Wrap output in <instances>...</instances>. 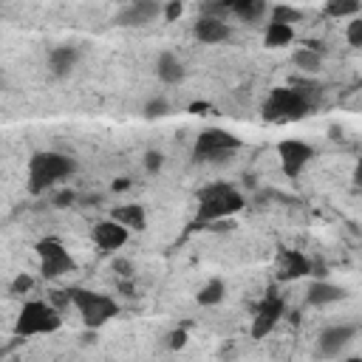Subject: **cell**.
<instances>
[{
  "label": "cell",
  "mask_w": 362,
  "mask_h": 362,
  "mask_svg": "<svg viewBox=\"0 0 362 362\" xmlns=\"http://www.w3.org/2000/svg\"><path fill=\"white\" fill-rule=\"evenodd\" d=\"M246 206V198L226 181L218 184H206L204 189H198V215L195 223H221L226 218H232L235 212H240Z\"/></svg>",
  "instance_id": "obj_1"
},
{
  "label": "cell",
  "mask_w": 362,
  "mask_h": 362,
  "mask_svg": "<svg viewBox=\"0 0 362 362\" xmlns=\"http://www.w3.org/2000/svg\"><path fill=\"white\" fill-rule=\"evenodd\" d=\"M110 218H113L116 223H122L124 229H136V232L147 229V212H144L141 204H122V206H113V209H110Z\"/></svg>",
  "instance_id": "obj_17"
},
{
  "label": "cell",
  "mask_w": 362,
  "mask_h": 362,
  "mask_svg": "<svg viewBox=\"0 0 362 362\" xmlns=\"http://www.w3.org/2000/svg\"><path fill=\"white\" fill-rule=\"evenodd\" d=\"M342 362H362V356H348V359H342Z\"/></svg>",
  "instance_id": "obj_37"
},
{
  "label": "cell",
  "mask_w": 362,
  "mask_h": 362,
  "mask_svg": "<svg viewBox=\"0 0 362 362\" xmlns=\"http://www.w3.org/2000/svg\"><path fill=\"white\" fill-rule=\"evenodd\" d=\"M68 294H71V303L76 305V311H79L85 328H90V331L102 328L107 320H113V317L119 314V303H116L113 297L102 294V291H90V288L71 286Z\"/></svg>",
  "instance_id": "obj_3"
},
{
  "label": "cell",
  "mask_w": 362,
  "mask_h": 362,
  "mask_svg": "<svg viewBox=\"0 0 362 362\" xmlns=\"http://www.w3.org/2000/svg\"><path fill=\"white\" fill-rule=\"evenodd\" d=\"M184 342H187V331L184 328H175L173 334H170V348H184Z\"/></svg>",
  "instance_id": "obj_33"
},
{
  "label": "cell",
  "mask_w": 362,
  "mask_h": 362,
  "mask_svg": "<svg viewBox=\"0 0 362 362\" xmlns=\"http://www.w3.org/2000/svg\"><path fill=\"white\" fill-rule=\"evenodd\" d=\"M164 14V6L161 3H153V0H136V3H127L119 8L116 14V25L122 28H133V25H147L153 23L156 17Z\"/></svg>",
  "instance_id": "obj_11"
},
{
  "label": "cell",
  "mask_w": 362,
  "mask_h": 362,
  "mask_svg": "<svg viewBox=\"0 0 362 362\" xmlns=\"http://www.w3.org/2000/svg\"><path fill=\"white\" fill-rule=\"evenodd\" d=\"M74 201H76V192H74V189H62V192H57V195H54V206H59V209L71 206Z\"/></svg>",
  "instance_id": "obj_31"
},
{
  "label": "cell",
  "mask_w": 362,
  "mask_h": 362,
  "mask_svg": "<svg viewBox=\"0 0 362 362\" xmlns=\"http://www.w3.org/2000/svg\"><path fill=\"white\" fill-rule=\"evenodd\" d=\"M31 286H34V277L31 274H25V272H20L14 280H11V294H28L31 291Z\"/></svg>",
  "instance_id": "obj_27"
},
{
  "label": "cell",
  "mask_w": 362,
  "mask_h": 362,
  "mask_svg": "<svg viewBox=\"0 0 362 362\" xmlns=\"http://www.w3.org/2000/svg\"><path fill=\"white\" fill-rule=\"evenodd\" d=\"M240 147V139L223 127H206L195 136V144H192V156L198 161H209V158H221V156H229Z\"/></svg>",
  "instance_id": "obj_6"
},
{
  "label": "cell",
  "mask_w": 362,
  "mask_h": 362,
  "mask_svg": "<svg viewBox=\"0 0 362 362\" xmlns=\"http://www.w3.org/2000/svg\"><path fill=\"white\" fill-rule=\"evenodd\" d=\"M161 164H164V156H161L158 150H147V153H144V170H147V173H158Z\"/></svg>",
  "instance_id": "obj_29"
},
{
  "label": "cell",
  "mask_w": 362,
  "mask_h": 362,
  "mask_svg": "<svg viewBox=\"0 0 362 362\" xmlns=\"http://www.w3.org/2000/svg\"><path fill=\"white\" fill-rule=\"evenodd\" d=\"M345 40L351 42V45H362V17H354L351 23H348V28H345Z\"/></svg>",
  "instance_id": "obj_28"
},
{
  "label": "cell",
  "mask_w": 362,
  "mask_h": 362,
  "mask_svg": "<svg viewBox=\"0 0 362 362\" xmlns=\"http://www.w3.org/2000/svg\"><path fill=\"white\" fill-rule=\"evenodd\" d=\"M62 325L59 308H54L48 300H28L20 308V317L14 322L17 337H34V334H54Z\"/></svg>",
  "instance_id": "obj_4"
},
{
  "label": "cell",
  "mask_w": 362,
  "mask_h": 362,
  "mask_svg": "<svg viewBox=\"0 0 362 362\" xmlns=\"http://www.w3.org/2000/svg\"><path fill=\"white\" fill-rule=\"evenodd\" d=\"M359 0H328L322 11L328 17H359Z\"/></svg>",
  "instance_id": "obj_23"
},
{
  "label": "cell",
  "mask_w": 362,
  "mask_h": 362,
  "mask_svg": "<svg viewBox=\"0 0 362 362\" xmlns=\"http://www.w3.org/2000/svg\"><path fill=\"white\" fill-rule=\"evenodd\" d=\"M141 113H144V119H150V122H153V119H161V116L170 113V102H167L164 96H153V99L144 102Z\"/></svg>",
  "instance_id": "obj_24"
},
{
  "label": "cell",
  "mask_w": 362,
  "mask_h": 362,
  "mask_svg": "<svg viewBox=\"0 0 362 362\" xmlns=\"http://www.w3.org/2000/svg\"><path fill=\"white\" fill-rule=\"evenodd\" d=\"M187 110L195 113V116H206V113H212V105H209V102H192Z\"/></svg>",
  "instance_id": "obj_34"
},
{
  "label": "cell",
  "mask_w": 362,
  "mask_h": 362,
  "mask_svg": "<svg viewBox=\"0 0 362 362\" xmlns=\"http://www.w3.org/2000/svg\"><path fill=\"white\" fill-rule=\"evenodd\" d=\"M34 252H37V257H40V272H42V277H48V280L62 277V274H68V272L76 269L71 252H68L57 238H42V240H37Z\"/></svg>",
  "instance_id": "obj_7"
},
{
  "label": "cell",
  "mask_w": 362,
  "mask_h": 362,
  "mask_svg": "<svg viewBox=\"0 0 362 362\" xmlns=\"http://www.w3.org/2000/svg\"><path fill=\"white\" fill-rule=\"evenodd\" d=\"M297 20H303V11L294 8V6H274V8H272V23H286V25H291V23H297Z\"/></svg>",
  "instance_id": "obj_25"
},
{
  "label": "cell",
  "mask_w": 362,
  "mask_h": 362,
  "mask_svg": "<svg viewBox=\"0 0 362 362\" xmlns=\"http://www.w3.org/2000/svg\"><path fill=\"white\" fill-rule=\"evenodd\" d=\"M351 181H354V187H356V189H362V158L356 161V167H354V175H351Z\"/></svg>",
  "instance_id": "obj_36"
},
{
  "label": "cell",
  "mask_w": 362,
  "mask_h": 362,
  "mask_svg": "<svg viewBox=\"0 0 362 362\" xmlns=\"http://www.w3.org/2000/svg\"><path fill=\"white\" fill-rule=\"evenodd\" d=\"M283 311H286V303H283V297L277 294V288H274V286L266 288L263 300L255 305V317H252V339H263L266 334H272V328L280 322Z\"/></svg>",
  "instance_id": "obj_8"
},
{
  "label": "cell",
  "mask_w": 362,
  "mask_h": 362,
  "mask_svg": "<svg viewBox=\"0 0 362 362\" xmlns=\"http://www.w3.org/2000/svg\"><path fill=\"white\" fill-rule=\"evenodd\" d=\"M156 76L164 82V85H175L184 79V65L181 59L173 54V51H161L156 57Z\"/></svg>",
  "instance_id": "obj_18"
},
{
  "label": "cell",
  "mask_w": 362,
  "mask_h": 362,
  "mask_svg": "<svg viewBox=\"0 0 362 362\" xmlns=\"http://www.w3.org/2000/svg\"><path fill=\"white\" fill-rule=\"evenodd\" d=\"M294 40V25H286V23H269L266 31H263V45L266 48H283Z\"/></svg>",
  "instance_id": "obj_19"
},
{
  "label": "cell",
  "mask_w": 362,
  "mask_h": 362,
  "mask_svg": "<svg viewBox=\"0 0 362 362\" xmlns=\"http://www.w3.org/2000/svg\"><path fill=\"white\" fill-rule=\"evenodd\" d=\"M181 14H184V3L173 0V3H167V6H164V20H167V23H175Z\"/></svg>",
  "instance_id": "obj_30"
},
{
  "label": "cell",
  "mask_w": 362,
  "mask_h": 362,
  "mask_svg": "<svg viewBox=\"0 0 362 362\" xmlns=\"http://www.w3.org/2000/svg\"><path fill=\"white\" fill-rule=\"evenodd\" d=\"M223 294H226L223 280H221V277H212V280H206V283L198 288L195 300H198L201 305H218V303L223 300Z\"/></svg>",
  "instance_id": "obj_22"
},
{
  "label": "cell",
  "mask_w": 362,
  "mask_h": 362,
  "mask_svg": "<svg viewBox=\"0 0 362 362\" xmlns=\"http://www.w3.org/2000/svg\"><path fill=\"white\" fill-rule=\"evenodd\" d=\"M226 14H232V0H223V3H204V6H201V17L226 20Z\"/></svg>",
  "instance_id": "obj_26"
},
{
  "label": "cell",
  "mask_w": 362,
  "mask_h": 362,
  "mask_svg": "<svg viewBox=\"0 0 362 362\" xmlns=\"http://www.w3.org/2000/svg\"><path fill=\"white\" fill-rule=\"evenodd\" d=\"M192 34L195 40L206 42V45H215V42H226L232 37V28L226 20H215V17H198L195 25H192Z\"/></svg>",
  "instance_id": "obj_14"
},
{
  "label": "cell",
  "mask_w": 362,
  "mask_h": 362,
  "mask_svg": "<svg viewBox=\"0 0 362 362\" xmlns=\"http://www.w3.org/2000/svg\"><path fill=\"white\" fill-rule=\"evenodd\" d=\"M74 173H76V161L71 156L57 153V150H40L28 158V192L40 195Z\"/></svg>",
  "instance_id": "obj_2"
},
{
  "label": "cell",
  "mask_w": 362,
  "mask_h": 362,
  "mask_svg": "<svg viewBox=\"0 0 362 362\" xmlns=\"http://www.w3.org/2000/svg\"><path fill=\"white\" fill-rule=\"evenodd\" d=\"M113 272H116L119 277H124V280H127V277L133 274V266H130V260H122V257H116V260H113Z\"/></svg>",
  "instance_id": "obj_32"
},
{
  "label": "cell",
  "mask_w": 362,
  "mask_h": 362,
  "mask_svg": "<svg viewBox=\"0 0 362 362\" xmlns=\"http://www.w3.org/2000/svg\"><path fill=\"white\" fill-rule=\"evenodd\" d=\"M76 59H79V48L76 45H54L48 51V68H51L54 76H68L74 71Z\"/></svg>",
  "instance_id": "obj_16"
},
{
  "label": "cell",
  "mask_w": 362,
  "mask_h": 362,
  "mask_svg": "<svg viewBox=\"0 0 362 362\" xmlns=\"http://www.w3.org/2000/svg\"><path fill=\"white\" fill-rule=\"evenodd\" d=\"M359 85H362V76H359Z\"/></svg>",
  "instance_id": "obj_38"
},
{
  "label": "cell",
  "mask_w": 362,
  "mask_h": 362,
  "mask_svg": "<svg viewBox=\"0 0 362 362\" xmlns=\"http://www.w3.org/2000/svg\"><path fill=\"white\" fill-rule=\"evenodd\" d=\"M90 238L93 243L102 249V252H113V249H122L130 238V229H124L122 223H116L113 218H105V221H96L93 229H90Z\"/></svg>",
  "instance_id": "obj_12"
},
{
  "label": "cell",
  "mask_w": 362,
  "mask_h": 362,
  "mask_svg": "<svg viewBox=\"0 0 362 362\" xmlns=\"http://www.w3.org/2000/svg\"><path fill=\"white\" fill-rule=\"evenodd\" d=\"M308 274H311V260H308L300 249H280V252H277L274 277H277L280 283L300 280V277H308Z\"/></svg>",
  "instance_id": "obj_10"
},
{
  "label": "cell",
  "mask_w": 362,
  "mask_h": 362,
  "mask_svg": "<svg viewBox=\"0 0 362 362\" xmlns=\"http://www.w3.org/2000/svg\"><path fill=\"white\" fill-rule=\"evenodd\" d=\"M291 65L300 68V71H305V74H317L322 68V54L314 51V48H308V45H303V48H297L291 54Z\"/></svg>",
  "instance_id": "obj_20"
},
{
  "label": "cell",
  "mask_w": 362,
  "mask_h": 362,
  "mask_svg": "<svg viewBox=\"0 0 362 362\" xmlns=\"http://www.w3.org/2000/svg\"><path fill=\"white\" fill-rule=\"evenodd\" d=\"M308 113V99L297 88H274L263 102L266 122H300Z\"/></svg>",
  "instance_id": "obj_5"
},
{
  "label": "cell",
  "mask_w": 362,
  "mask_h": 362,
  "mask_svg": "<svg viewBox=\"0 0 362 362\" xmlns=\"http://www.w3.org/2000/svg\"><path fill=\"white\" fill-rule=\"evenodd\" d=\"M345 297V288L342 286H334L328 280H314L305 291V303L314 305V308H322V305H331V303H339Z\"/></svg>",
  "instance_id": "obj_15"
},
{
  "label": "cell",
  "mask_w": 362,
  "mask_h": 362,
  "mask_svg": "<svg viewBox=\"0 0 362 362\" xmlns=\"http://www.w3.org/2000/svg\"><path fill=\"white\" fill-rule=\"evenodd\" d=\"M277 158H280L283 173H286L288 178H297V175L305 170V164L314 158V147L305 144L303 139H283V141L277 144Z\"/></svg>",
  "instance_id": "obj_9"
},
{
  "label": "cell",
  "mask_w": 362,
  "mask_h": 362,
  "mask_svg": "<svg viewBox=\"0 0 362 362\" xmlns=\"http://www.w3.org/2000/svg\"><path fill=\"white\" fill-rule=\"evenodd\" d=\"M354 334H356L354 325H331V328H325V331L320 334V339H317V351H320V356H325V359H337L339 351L354 339Z\"/></svg>",
  "instance_id": "obj_13"
},
{
  "label": "cell",
  "mask_w": 362,
  "mask_h": 362,
  "mask_svg": "<svg viewBox=\"0 0 362 362\" xmlns=\"http://www.w3.org/2000/svg\"><path fill=\"white\" fill-rule=\"evenodd\" d=\"M110 189H113V192H124V189H130V178H124V175L116 178V181L110 184Z\"/></svg>",
  "instance_id": "obj_35"
},
{
  "label": "cell",
  "mask_w": 362,
  "mask_h": 362,
  "mask_svg": "<svg viewBox=\"0 0 362 362\" xmlns=\"http://www.w3.org/2000/svg\"><path fill=\"white\" fill-rule=\"evenodd\" d=\"M232 14L240 17L243 23H255L266 14V3L263 0H232Z\"/></svg>",
  "instance_id": "obj_21"
}]
</instances>
